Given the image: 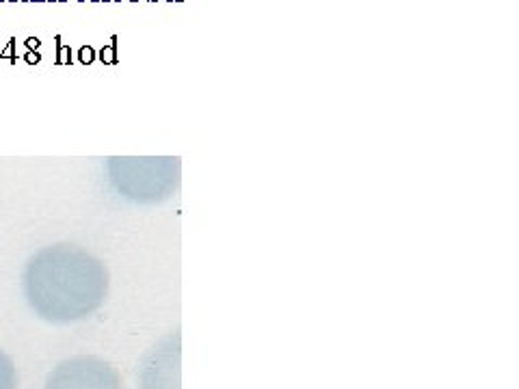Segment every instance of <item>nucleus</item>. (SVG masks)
<instances>
[{
	"label": "nucleus",
	"mask_w": 519,
	"mask_h": 389,
	"mask_svg": "<svg viewBox=\"0 0 519 389\" xmlns=\"http://www.w3.org/2000/svg\"><path fill=\"white\" fill-rule=\"evenodd\" d=\"M44 389H124L117 367L98 354H74L54 365Z\"/></svg>",
	"instance_id": "7ed1b4c3"
},
{
	"label": "nucleus",
	"mask_w": 519,
	"mask_h": 389,
	"mask_svg": "<svg viewBox=\"0 0 519 389\" xmlns=\"http://www.w3.org/2000/svg\"><path fill=\"white\" fill-rule=\"evenodd\" d=\"M80 59H83V61H87V63H89V61L93 59V52H91V48H83V50H80Z\"/></svg>",
	"instance_id": "423d86ee"
},
{
	"label": "nucleus",
	"mask_w": 519,
	"mask_h": 389,
	"mask_svg": "<svg viewBox=\"0 0 519 389\" xmlns=\"http://www.w3.org/2000/svg\"><path fill=\"white\" fill-rule=\"evenodd\" d=\"M102 61H108V63H111V61H113V52L111 50H102Z\"/></svg>",
	"instance_id": "0eeeda50"
},
{
	"label": "nucleus",
	"mask_w": 519,
	"mask_h": 389,
	"mask_svg": "<svg viewBox=\"0 0 519 389\" xmlns=\"http://www.w3.org/2000/svg\"><path fill=\"white\" fill-rule=\"evenodd\" d=\"M61 61H67V50H61Z\"/></svg>",
	"instance_id": "6e6552de"
},
{
	"label": "nucleus",
	"mask_w": 519,
	"mask_h": 389,
	"mask_svg": "<svg viewBox=\"0 0 519 389\" xmlns=\"http://www.w3.org/2000/svg\"><path fill=\"white\" fill-rule=\"evenodd\" d=\"M139 389H180V331L158 339L139 365Z\"/></svg>",
	"instance_id": "20e7f679"
},
{
	"label": "nucleus",
	"mask_w": 519,
	"mask_h": 389,
	"mask_svg": "<svg viewBox=\"0 0 519 389\" xmlns=\"http://www.w3.org/2000/svg\"><path fill=\"white\" fill-rule=\"evenodd\" d=\"M108 288L106 264L74 242L37 249L22 270L26 305L50 324H72L93 316L104 305Z\"/></svg>",
	"instance_id": "f257e3e1"
},
{
	"label": "nucleus",
	"mask_w": 519,
	"mask_h": 389,
	"mask_svg": "<svg viewBox=\"0 0 519 389\" xmlns=\"http://www.w3.org/2000/svg\"><path fill=\"white\" fill-rule=\"evenodd\" d=\"M106 175L121 199L139 206H154L177 193L182 162L171 156H121L106 160Z\"/></svg>",
	"instance_id": "f03ea898"
},
{
	"label": "nucleus",
	"mask_w": 519,
	"mask_h": 389,
	"mask_svg": "<svg viewBox=\"0 0 519 389\" xmlns=\"http://www.w3.org/2000/svg\"><path fill=\"white\" fill-rule=\"evenodd\" d=\"M18 367L5 350H0V389H18Z\"/></svg>",
	"instance_id": "39448f33"
}]
</instances>
